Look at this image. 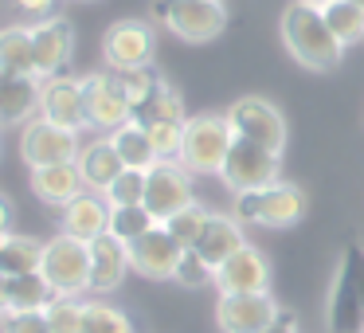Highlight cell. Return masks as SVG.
<instances>
[{
	"label": "cell",
	"mask_w": 364,
	"mask_h": 333,
	"mask_svg": "<svg viewBox=\"0 0 364 333\" xmlns=\"http://www.w3.org/2000/svg\"><path fill=\"white\" fill-rule=\"evenodd\" d=\"M278 32H282L286 51H290L306 71H333V67L345 59L341 40L329 32L321 9H314V4H301V0L286 4L282 20H278Z\"/></svg>",
	"instance_id": "1"
},
{
	"label": "cell",
	"mask_w": 364,
	"mask_h": 333,
	"mask_svg": "<svg viewBox=\"0 0 364 333\" xmlns=\"http://www.w3.org/2000/svg\"><path fill=\"white\" fill-rule=\"evenodd\" d=\"M325 329L360 333L364 329V243H345L325 294Z\"/></svg>",
	"instance_id": "2"
},
{
	"label": "cell",
	"mask_w": 364,
	"mask_h": 333,
	"mask_svg": "<svg viewBox=\"0 0 364 333\" xmlns=\"http://www.w3.org/2000/svg\"><path fill=\"white\" fill-rule=\"evenodd\" d=\"M309 212V196L306 189L290 181H278L270 189H259V192H239L231 200V216L239 223H251V228H270V231H282V228H294L301 223V216Z\"/></svg>",
	"instance_id": "3"
},
{
	"label": "cell",
	"mask_w": 364,
	"mask_h": 333,
	"mask_svg": "<svg viewBox=\"0 0 364 333\" xmlns=\"http://www.w3.org/2000/svg\"><path fill=\"white\" fill-rule=\"evenodd\" d=\"M231 142H235V130H231L228 114H196L184 122V145L176 161L192 176H220Z\"/></svg>",
	"instance_id": "4"
},
{
	"label": "cell",
	"mask_w": 364,
	"mask_h": 333,
	"mask_svg": "<svg viewBox=\"0 0 364 333\" xmlns=\"http://www.w3.org/2000/svg\"><path fill=\"white\" fill-rule=\"evenodd\" d=\"M153 16L184 43H212L228 28L223 0H153Z\"/></svg>",
	"instance_id": "5"
},
{
	"label": "cell",
	"mask_w": 364,
	"mask_h": 333,
	"mask_svg": "<svg viewBox=\"0 0 364 333\" xmlns=\"http://www.w3.org/2000/svg\"><path fill=\"white\" fill-rule=\"evenodd\" d=\"M40 275L59 298H82L90 290V243L59 231L55 239L43 243V263Z\"/></svg>",
	"instance_id": "6"
},
{
	"label": "cell",
	"mask_w": 364,
	"mask_h": 333,
	"mask_svg": "<svg viewBox=\"0 0 364 333\" xmlns=\"http://www.w3.org/2000/svg\"><path fill=\"white\" fill-rule=\"evenodd\" d=\"M282 153H270L255 142H243L235 137L228 149V161L220 169V181L228 184L231 192H259V189H270V184L282 181Z\"/></svg>",
	"instance_id": "7"
},
{
	"label": "cell",
	"mask_w": 364,
	"mask_h": 333,
	"mask_svg": "<svg viewBox=\"0 0 364 333\" xmlns=\"http://www.w3.org/2000/svg\"><path fill=\"white\" fill-rule=\"evenodd\" d=\"M228 122H231V130H235V137H243V142H255L270 153L286 149L290 130H286L282 110H278L270 98H259V95L235 98V102L228 106Z\"/></svg>",
	"instance_id": "8"
},
{
	"label": "cell",
	"mask_w": 364,
	"mask_h": 333,
	"mask_svg": "<svg viewBox=\"0 0 364 333\" xmlns=\"http://www.w3.org/2000/svg\"><path fill=\"white\" fill-rule=\"evenodd\" d=\"M82 102H87V126L90 130L114 134L118 126L134 122L129 98H126V90H122V83H118V75H114V71L82 75Z\"/></svg>",
	"instance_id": "9"
},
{
	"label": "cell",
	"mask_w": 364,
	"mask_h": 333,
	"mask_svg": "<svg viewBox=\"0 0 364 333\" xmlns=\"http://www.w3.org/2000/svg\"><path fill=\"white\" fill-rule=\"evenodd\" d=\"M82 145L75 130L51 126L48 118H32L20 134V157L28 169H48V165H71L79 161Z\"/></svg>",
	"instance_id": "10"
},
{
	"label": "cell",
	"mask_w": 364,
	"mask_h": 333,
	"mask_svg": "<svg viewBox=\"0 0 364 333\" xmlns=\"http://www.w3.org/2000/svg\"><path fill=\"white\" fill-rule=\"evenodd\" d=\"M153 51H157V36H153V24H145V20H118V24H110L102 36L106 71L153 67Z\"/></svg>",
	"instance_id": "11"
},
{
	"label": "cell",
	"mask_w": 364,
	"mask_h": 333,
	"mask_svg": "<svg viewBox=\"0 0 364 333\" xmlns=\"http://www.w3.org/2000/svg\"><path fill=\"white\" fill-rule=\"evenodd\" d=\"M192 173L181 161H157V165L145 173V208L157 223L173 220L181 208L192 204Z\"/></svg>",
	"instance_id": "12"
},
{
	"label": "cell",
	"mask_w": 364,
	"mask_h": 333,
	"mask_svg": "<svg viewBox=\"0 0 364 333\" xmlns=\"http://www.w3.org/2000/svg\"><path fill=\"white\" fill-rule=\"evenodd\" d=\"M282 306L274 294H220L215 302V325L220 333H262L274 325Z\"/></svg>",
	"instance_id": "13"
},
{
	"label": "cell",
	"mask_w": 364,
	"mask_h": 333,
	"mask_svg": "<svg viewBox=\"0 0 364 333\" xmlns=\"http://www.w3.org/2000/svg\"><path fill=\"white\" fill-rule=\"evenodd\" d=\"M32 48H36V79H55L75 56V28L63 16H48L32 24Z\"/></svg>",
	"instance_id": "14"
},
{
	"label": "cell",
	"mask_w": 364,
	"mask_h": 333,
	"mask_svg": "<svg viewBox=\"0 0 364 333\" xmlns=\"http://www.w3.org/2000/svg\"><path fill=\"white\" fill-rule=\"evenodd\" d=\"M40 118H48L51 126L63 130H87V102H82V79L75 75H55L43 79L40 90Z\"/></svg>",
	"instance_id": "15"
},
{
	"label": "cell",
	"mask_w": 364,
	"mask_h": 333,
	"mask_svg": "<svg viewBox=\"0 0 364 333\" xmlns=\"http://www.w3.org/2000/svg\"><path fill=\"white\" fill-rule=\"evenodd\" d=\"M181 255H184V247L165 231V223H157V228L145 231L137 243H129V267H134V275H141V278L165 282V278L176 275Z\"/></svg>",
	"instance_id": "16"
},
{
	"label": "cell",
	"mask_w": 364,
	"mask_h": 333,
	"mask_svg": "<svg viewBox=\"0 0 364 333\" xmlns=\"http://www.w3.org/2000/svg\"><path fill=\"white\" fill-rule=\"evenodd\" d=\"M270 278H274L270 275V259L251 243L215 270L220 294H270Z\"/></svg>",
	"instance_id": "17"
},
{
	"label": "cell",
	"mask_w": 364,
	"mask_h": 333,
	"mask_svg": "<svg viewBox=\"0 0 364 333\" xmlns=\"http://www.w3.org/2000/svg\"><path fill=\"white\" fill-rule=\"evenodd\" d=\"M129 247L110 231L90 243V294H114L129 275Z\"/></svg>",
	"instance_id": "18"
},
{
	"label": "cell",
	"mask_w": 364,
	"mask_h": 333,
	"mask_svg": "<svg viewBox=\"0 0 364 333\" xmlns=\"http://www.w3.org/2000/svg\"><path fill=\"white\" fill-rule=\"evenodd\" d=\"M59 231L63 236H75L82 243H95L98 236L110 231V204H106L102 192H82L79 200L59 212Z\"/></svg>",
	"instance_id": "19"
},
{
	"label": "cell",
	"mask_w": 364,
	"mask_h": 333,
	"mask_svg": "<svg viewBox=\"0 0 364 333\" xmlns=\"http://www.w3.org/2000/svg\"><path fill=\"white\" fill-rule=\"evenodd\" d=\"M243 247H247L243 223H239L235 216H228V212H212V220H208V228H204V236H200V243L188 247V251H196L212 270H220L223 263H228L231 255H239Z\"/></svg>",
	"instance_id": "20"
},
{
	"label": "cell",
	"mask_w": 364,
	"mask_h": 333,
	"mask_svg": "<svg viewBox=\"0 0 364 333\" xmlns=\"http://www.w3.org/2000/svg\"><path fill=\"white\" fill-rule=\"evenodd\" d=\"M43 79L36 75H4L0 71V126H20L40 114Z\"/></svg>",
	"instance_id": "21"
},
{
	"label": "cell",
	"mask_w": 364,
	"mask_h": 333,
	"mask_svg": "<svg viewBox=\"0 0 364 333\" xmlns=\"http://www.w3.org/2000/svg\"><path fill=\"white\" fill-rule=\"evenodd\" d=\"M32 192L36 200H43L48 208H67L71 200H79L87 192L79 165H48V169H32Z\"/></svg>",
	"instance_id": "22"
},
{
	"label": "cell",
	"mask_w": 364,
	"mask_h": 333,
	"mask_svg": "<svg viewBox=\"0 0 364 333\" xmlns=\"http://www.w3.org/2000/svg\"><path fill=\"white\" fill-rule=\"evenodd\" d=\"M79 173H82V184H87V192H106L114 181L122 176V157H118V149L110 145V137H95L90 145H82V153H79Z\"/></svg>",
	"instance_id": "23"
},
{
	"label": "cell",
	"mask_w": 364,
	"mask_h": 333,
	"mask_svg": "<svg viewBox=\"0 0 364 333\" xmlns=\"http://www.w3.org/2000/svg\"><path fill=\"white\" fill-rule=\"evenodd\" d=\"M43 243L48 239H36V236H4L0 239V275L4 278H16V275H40V263H43Z\"/></svg>",
	"instance_id": "24"
},
{
	"label": "cell",
	"mask_w": 364,
	"mask_h": 333,
	"mask_svg": "<svg viewBox=\"0 0 364 333\" xmlns=\"http://www.w3.org/2000/svg\"><path fill=\"white\" fill-rule=\"evenodd\" d=\"M110 137V145L118 149L122 165L126 169H141V173H149L153 165H157V153H153V142H149V130L141 126V122H126V126H118Z\"/></svg>",
	"instance_id": "25"
},
{
	"label": "cell",
	"mask_w": 364,
	"mask_h": 333,
	"mask_svg": "<svg viewBox=\"0 0 364 333\" xmlns=\"http://www.w3.org/2000/svg\"><path fill=\"white\" fill-rule=\"evenodd\" d=\"M0 71L4 75H36L32 28H24V24L0 28Z\"/></svg>",
	"instance_id": "26"
},
{
	"label": "cell",
	"mask_w": 364,
	"mask_h": 333,
	"mask_svg": "<svg viewBox=\"0 0 364 333\" xmlns=\"http://www.w3.org/2000/svg\"><path fill=\"white\" fill-rule=\"evenodd\" d=\"M59 294L48 286L43 275H16L9 278V298H4V314H24V310H48Z\"/></svg>",
	"instance_id": "27"
},
{
	"label": "cell",
	"mask_w": 364,
	"mask_h": 333,
	"mask_svg": "<svg viewBox=\"0 0 364 333\" xmlns=\"http://www.w3.org/2000/svg\"><path fill=\"white\" fill-rule=\"evenodd\" d=\"M329 32L341 40V48H353V43L364 40V9H356L353 0H333L321 9Z\"/></svg>",
	"instance_id": "28"
},
{
	"label": "cell",
	"mask_w": 364,
	"mask_h": 333,
	"mask_svg": "<svg viewBox=\"0 0 364 333\" xmlns=\"http://www.w3.org/2000/svg\"><path fill=\"white\" fill-rule=\"evenodd\" d=\"M134 122H141V126H153V122H188L181 90H176L173 83H161V90L134 114Z\"/></svg>",
	"instance_id": "29"
},
{
	"label": "cell",
	"mask_w": 364,
	"mask_h": 333,
	"mask_svg": "<svg viewBox=\"0 0 364 333\" xmlns=\"http://www.w3.org/2000/svg\"><path fill=\"white\" fill-rule=\"evenodd\" d=\"M208 220H212V212H208V208L200 204V200H192V204H188V208H181V212H176L173 220H165V231L184 247V251H188V247H196V243H200V236H204Z\"/></svg>",
	"instance_id": "30"
},
{
	"label": "cell",
	"mask_w": 364,
	"mask_h": 333,
	"mask_svg": "<svg viewBox=\"0 0 364 333\" xmlns=\"http://www.w3.org/2000/svg\"><path fill=\"white\" fill-rule=\"evenodd\" d=\"M82 333H134V322H129L126 310L95 298L82 306Z\"/></svg>",
	"instance_id": "31"
},
{
	"label": "cell",
	"mask_w": 364,
	"mask_h": 333,
	"mask_svg": "<svg viewBox=\"0 0 364 333\" xmlns=\"http://www.w3.org/2000/svg\"><path fill=\"white\" fill-rule=\"evenodd\" d=\"M157 228V220L149 216V208L145 204H134V208H110V236L122 239V243H137V239L145 236V231Z\"/></svg>",
	"instance_id": "32"
},
{
	"label": "cell",
	"mask_w": 364,
	"mask_h": 333,
	"mask_svg": "<svg viewBox=\"0 0 364 333\" xmlns=\"http://www.w3.org/2000/svg\"><path fill=\"white\" fill-rule=\"evenodd\" d=\"M118 75V83H122V90H126V98H129V110H141L145 102H149L153 95L161 90V75L153 71V67H137V71H114Z\"/></svg>",
	"instance_id": "33"
},
{
	"label": "cell",
	"mask_w": 364,
	"mask_h": 333,
	"mask_svg": "<svg viewBox=\"0 0 364 333\" xmlns=\"http://www.w3.org/2000/svg\"><path fill=\"white\" fill-rule=\"evenodd\" d=\"M110 208H134V204H145V173L141 169H122V176L102 192Z\"/></svg>",
	"instance_id": "34"
},
{
	"label": "cell",
	"mask_w": 364,
	"mask_h": 333,
	"mask_svg": "<svg viewBox=\"0 0 364 333\" xmlns=\"http://www.w3.org/2000/svg\"><path fill=\"white\" fill-rule=\"evenodd\" d=\"M149 130V142L157 161H176L181 157V145H184V122H153Z\"/></svg>",
	"instance_id": "35"
},
{
	"label": "cell",
	"mask_w": 364,
	"mask_h": 333,
	"mask_svg": "<svg viewBox=\"0 0 364 333\" xmlns=\"http://www.w3.org/2000/svg\"><path fill=\"white\" fill-rule=\"evenodd\" d=\"M82 298H55L43 314H48L51 333H82Z\"/></svg>",
	"instance_id": "36"
},
{
	"label": "cell",
	"mask_w": 364,
	"mask_h": 333,
	"mask_svg": "<svg viewBox=\"0 0 364 333\" xmlns=\"http://www.w3.org/2000/svg\"><path fill=\"white\" fill-rule=\"evenodd\" d=\"M173 282H181L184 290H200V286H212V282H215V270L208 267V263L200 259L196 251H184V255H181V263H176Z\"/></svg>",
	"instance_id": "37"
},
{
	"label": "cell",
	"mask_w": 364,
	"mask_h": 333,
	"mask_svg": "<svg viewBox=\"0 0 364 333\" xmlns=\"http://www.w3.org/2000/svg\"><path fill=\"white\" fill-rule=\"evenodd\" d=\"M0 333H51L43 310H24V314H0Z\"/></svg>",
	"instance_id": "38"
},
{
	"label": "cell",
	"mask_w": 364,
	"mask_h": 333,
	"mask_svg": "<svg viewBox=\"0 0 364 333\" xmlns=\"http://www.w3.org/2000/svg\"><path fill=\"white\" fill-rule=\"evenodd\" d=\"M16 9H20V12H28V16L48 20V16H51V9H55V0H16Z\"/></svg>",
	"instance_id": "39"
},
{
	"label": "cell",
	"mask_w": 364,
	"mask_h": 333,
	"mask_svg": "<svg viewBox=\"0 0 364 333\" xmlns=\"http://www.w3.org/2000/svg\"><path fill=\"white\" fill-rule=\"evenodd\" d=\"M262 333H298V314H290V310H282V314L274 317V325Z\"/></svg>",
	"instance_id": "40"
},
{
	"label": "cell",
	"mask_w": 364,
	"mask_h": 333,
	"mask_svg": "<svg viewBox=\"0 0 364 333\" xmlns=\"http://www.w3.org/2000/svg\"><path fill=\"white\" fill-rule=\"evenodd\" d=\"M12 236V200L0 196V239Z\"/></svg>",
	"instance_id": "41"
},
{
	"label": "cell",
	"mask_w": 364,
	"mask_h": 333,
	"mask_svg": "<svg viewBox=\"0 0 364 333\" xmlns=\"http://www.w3.org/2000/svg\"><path fill=\"white\" fill-rule=\"evenodd\" d=\"M4 298H9V278L0 275V314H4Z\"/></svg>",
	"instance_id": "42"
},
{
	"label": "cell",
	"mask_w": 364,
	"mask_h": 333,
	"mask_svg": "<svg viewBox=\"0 0 364 333\" xmlns=\"http://www.w3.org/2000/svg\"><path fill=\"white\" fill-rule=\"evenodd\" d=\"M301 4H314V9H325V4H333V0H301Z\"/></svg>",
	"instance_id": "43"
},
{
	"label": "cell",
	"mask_w": 364,
	"mask_h": 333,
	"mask_svg": "<svg viewBox=\"0 0 364 333\" xmlns=\"http://www.w3.org/2000/svg\"><path fill=\"white\" fill-rule=\"evenodd\" d=\"M353 4H356V9H364V0H353Z\"/></svg>",
	"instance_id": "44"
},
{
	"label": "cell",
	"mask_w": 364,
	"mask_h": 333,
	"mask_svg": "<svg viewBox=\"0 0 364 333\" xmlns=\"http://www.w3.org/2000/svg\"><path fill=\"white\" fill-rule=\"evenodd\" d=\"M360 333H364V329H360Z\"/></svg>",
	"instance_id": "45"
}]
</instances>
